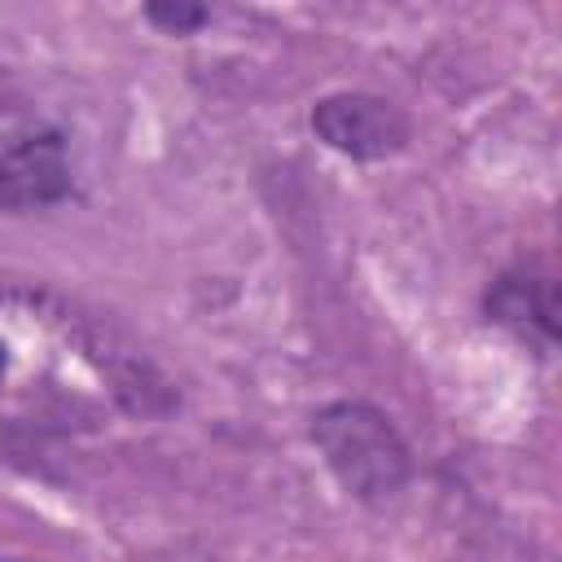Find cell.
Instances as JSON below:
<instances>
[{"instance_id": "cell-1", "label": "cell", "mask_w": 562, "mask_h": 562, "mask_svg": "<svg viewBox=\"0 0 562 562\" xmlns=\"http://www.w3.org/2000/svg\"><path fill=\"white\" fill-rule=\"evenodd\" d=\"M312 443L321 448L325 465L334 479L356 496V501H391L408 474L413 457L395 422L364 404V400H334L312 417Z\"/></svg>"}, {"instance_id": "cell-2", "label": "cell", "mask_w": 562, "mask_h": 562, "mask_svg": "<svg viewBox=\"0 0 562 562\" xmlns=\"http://www.w3.org/2000/svg\"><path fill=\"white\" fill-rule=\"evenodd\" d=\"M70 184L75 176L61 132L26 119H0V211L53 206Z\"/></svg>"}, {"instance_id": "cell-3", "label": "cell", "mask_w": 562, "mask_h": 562, "mask_svg": "<svg viewBox=\"0 0 562 562\" xmlns=\"http://www.w3.org/2000/svg\"><path fill=\"white\" fill-rule=\"evenodd\" d=\"M312 132L347 158H391L413 140V119L373 92H329L312 105Z\"/></svg>"}, {"instance_id": "cell-4", "label": "cell", "mask_w": 562, "mask_h": 562, "mask_svg": "<svg viewBox=\"0 0 562 562\" xmlns=\"http://www.w3.org/2000/svg\"><path fill=\"white\" fill-rule=\"evenodd\" d=\"M487 307L501 325H514L518 334L536 329L544 342L553 338V281L549 277H531V272L501 277Z\"/></svg>"}, {"instance_id": "cell-5", "label": "cell", "mask_w": 562, "mask_h": 562, "mask_svg": "<svg viewBox=\"0 0 562 562\" xmlns=\"http://www.w3.org/2000/svg\"><path fill=\"white\" fill-rule=\"evenodd\" d=\"M145 18H149L154 26H162L167 35H193L211 13H206L202 4H149Z\"/></svg>"}, {"instance_id": "cell-6", "label": "cell", "mask_w": 562, "mask_h": 562, "mask_svg": "<svg viewBox=\"0 0 562 562\" xmlns=\"http://www.w3.org/2000/svg\"><path fill=\"white\" fill-rule=\"evenodd\" d=\"M4 369H9V356H4V342H0V378H4Z\"/></svg>"}, {"instance_id": "cell-7", "label": "cell", "mask_w": 562, "mask_h": 562, "mask_svg": "<svg viewBox=\"0 0 562 562\" xmlns=\"http://www.w3.org/2000/svg\"><path fill=\"white\" fill-rule=\"evenodd\" d=\"M0 562H31V558H0Z\"/></svg>"}]
</instances>
